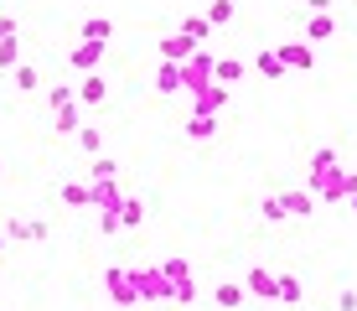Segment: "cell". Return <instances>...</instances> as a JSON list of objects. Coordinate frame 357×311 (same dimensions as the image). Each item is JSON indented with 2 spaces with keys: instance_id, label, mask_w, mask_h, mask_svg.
<instances>
[{
  "instance_id": "6da1fadb",
  "label": "cell",
  "mask_w": 357,
  "mask_h": 311,
  "mask_svg": "<svg viewBox=\"0 0 357 311\" xmlns=\"http://www.w3.org/2000/svg\"><path fill=\"white\" fill-rule=\"evenodd\" d=\"M305 192L326 197V208H331V203H347V171L337 166V151H331V145H321V151L311 156V171H305Z\"/></svg>"
},
{
  "instance_id": "7a4b0ae2",
  "label": "cell",
  "mask_w": 357,
  "mask_h": 311,
  "mask_svg": "<svg viewBox=\"0 0 357 311\" xmlns=\"http://www.w3.org/2000/svg\"><path fill=\"white\" fill-rule=\"evenodd\" d=\"M213 73H218V57L207 52V47H197V52L181 62V89H187V94H202L207 83H213Z\"/></svg>"
},
{
  "instance_id": "3957f363",
  "label": "cell",
  "mask_w": 357,
  "mask_h": 311,
  "mask_svg": "<svg viewBox=\"0 0 357 311\" xmlns=\"http://www.w3.org/2000/svg\"><path fill=\"white\" fill-rule=\"evenodd\" d=\"M135 291H140V301H171L176 285L166 280L161 265H140V270H135Z\"/></svg>"
},
{
  "instance_id": "277c9868",
  "label": "cell",
  "mask_w": 357,
  "mask_h": 311,
  "mask_svg": "<svg viewBox=\"0 0 357 311\" xmlns=\"http://www.w3.org/2000/svg\"><path fill=\"white\" fill-rule=\"evenodd\" d=\"M104 291H109V301L114 306H135L140 301V291H135V270H104Z\"/></svg>"
},
{
  "instance_id": "5b68a950",
  "label": "cell",
  "mask_w": 357,
  "mask_h": 311,
  "mask_svg": "<svg viewBox=\"0 0 357 311\" xmlns=\"http://www.w3.org/2000/svg\"><path fill=\"white\" fill-rule=\"evenodd\" d=\"M47 233H52V223H47V218H21L16 213V218L6 223V239L10 244H42Z\"/></svg>"
},
{
  "instance_id": "8992f818",
  "label": "cell",
  "mask_w": 357,
  "mask_h": 311,
  "mask_svg": "<svg viewBox=\"0 0 357 311\" xmlns=\"http://www.w3.org/2000/svg\"><path fill=\"white\" fill-rule=\"evenodd\" d=\"M104 52H109V42H89V36H83V42H78V47L68 52V62H73V73L83 78V73H98V62H104Z\"/></svg>"
},
{
  "instance_id": "52a82bcc",
  "label": "cell",
  "mask_w": 357,
  "mask_h": 311,
  "mask_svg": "<svg viewBox=\"0 0 357 311\" xmlns=\"http://www.w3.org/2000/svg\"><path fill=\"white\" fill-rule=\"evenodd\" d=\"M243 285H249V296H259V301H280V275L264 265H254L249 275H243Z\"/></svg>"
},
{
  "instance_id": "ba28073f",
  "label": "cell",
  "mask_w": 357,
  "mask_h": 311,
  "mask_svg": "<svg viewBox=\"0 0 357 311\" xmlns=\"http://www.w3.org/2000/svg\"><path fill=\"white\" fill-rule=\"evenodd\" d=\"M228 109V83H207L202 94H192V115H223Z\"/></svg>"
},
{
  "instance_id": "9c48e42d",
  "label": "cell",
  "mask_w": 357,
  "mask_h": 311,
  "mask_svg": "<svg viewBox=\"0 0 357 311\" xmlns=\"http://www.w3.org/2000/svg\"><path fill=\"white\" fill-rule=\"evenodd\" d=\"M197 47H202V42H192L187 31H171L166 42H161V62H187V57L197 52Z\"/></svg>"
},
{
  "instance_id": "30bf717a",
  "label": "cell",
  "mask_w": 357,
  "mask_h": 311,
  "mask_svg": "<svg viewBox=\"0 0 357 311\" xmlns=\"http://www.w3.org/2000/svg\"><path fill=\"white\" fill-rule=\"evenodd\" d=\"M280 57H285V68H290V73H305V68L316 62L311 42H280Z\"/></svg>"
},
{
  "instance_id": "8fae6325",
  "label": "cell",
  "mask_w": 357,
  "mask_h": 311,
  "mask_svg": "<svg viewBox=\"0 0 357 311\" xmlns=\"http://www.w3.org/2000/svg\"><path fill=\"white\" fill-rule=\"evenodd\" d=\"M254 73H259V78H269V83L285 78V57H280V47H264V52L254 57Z\"/></svg>"
},
{
  "instance_id": "7c38bea8",
  "label": "cell",
  "mask_w": 357,
  "mask_h": 311,
  "mask_svg": "<svg viewBox=\"0 0 357 311\" xmlns=\"http://www.w3.org/2000/svg\"><path fill=\"white\" fill-rule=\"evenodd\" d=\"M78 99L98 109V104L109 99V78H104V73H83V83H78Z\"/></svg>"
},
{
  "instance_id": "4fadbf2b",
  "label": "cell",
  "mask_w": 357,
  "mask_h": 311,
  "mask_svg": "<svg viewBox=\"0 0 357 311\" xmlns=\"http://www.w3.org/2000/svg\"><path fill=\"white\" fill-rule=\"evenodd\" d=\"M337 36V21H331V10H316V16H305V42H331Z\"/></svg>"
},
{
  "instance_id": "5bb4252c",
  "label": "cell",
  "mask_w": 357,
  "mask_h": 311,
  "mask_svg": "<svg viewBox=\"0 0 357 311\" xmlns=\"http://www.w3.org/2000/svg\"><path fill=\"white\" fill-rule=\"evenodd\" d=\"M181 31H187L192 42H202V47H207V42H213V31H218V27L207 21V10H192V16H181Z\"/></svg>"
},
{
  "instance_id": "9a60e30c",
  "label": "cell",
  "mask_w": 357,
  "mask_h": 311,
  "mask_svg": "<svg viewBox=\"0 0 357 311\" xmlns=\"http://www.w3.org/2000/svg\"><path fill=\"white\" fill-rule=\"evenodd\" d=\"M213 301L223 306V311H238L243 301H249V285H238V280H223V285L213 291Z\"/></svg>"
},
{
  "instance_id": "2e32d148",
  "label": "cell",
  "mask_w": 357,
  "mask_h": 311,
  "mask_svg": "<svg viewBox=\"0 0 357 311\" xmlns=\"http://www.w3.org/2000/svg\"><path fill=\"white\" fill-rule=\"evenodd\" d=\"M280 203H285L290 218H311L316 213V192H280Z\"/></svg>"
},
{
  "instance_id": "e0dca14e",
  "label": "cell",
  "mask_w": 357,
  "mask_h": 311,
  "mask_svg": "<svg viewBox=\"0 0 357 311\" xmlns=\"http://www.w3.org/2000/svg\"><path fill=\"white\" fill-rule=\"evenodd\" d=\"M52 130H57V135H78V130H83V120H78V99H73V104H63V109H52Z\"/></svg>"
},
{
  "instance_id": "ac0fdd59",
  "label": "cell",
  "mask_w": 357,
  "mask_h": 311,
  "mask_svg": "<svg viewBox=\"0 0 357 311\" xmlns=\"http://www.w3.org/2000/svg\"><path fill=\"white\" fill-rule=\"evenodd\" d=\"M57 197H63L68 208H93V182H63Z\"/></svg>"
},
{
  "instance_id": "d6986e66",
  "label": "cell",
  "mask_w": 357,
  "mask_h": 311,
  "mask_svg": "<svg viewBox=\"0 0 357 311\" xmlns=\"http://www.w3.org/2000/svg\"><path fill=\"white\" fill-rule=\"evenodd\" d=\"M155 89L161 94H181V62H161V68H155Z\"/></svg>"
},
{
  "instance_id": "ffe728a7",
  "label": "cell",
  "mask_w": 357,
  "mask_h": 311,
  "mask_svg": "<svg viewBox=\"0 0 357 311\" xmlns=\"http://www.w3.org/2000/svg\"><path fill=\"white\" fill-rule=\"evenodd\" d=\"M125 197H119V177H109V182H93V208H119Z\"/></svg>"
},
{
  "instance_id": "44dd1931",
  "label": "cell",
  "mask_w": 357,
  "mask_h": 311,
  "mask_svg": "<svg viewBox=\"0 0 357 311\" xmlns=\"http://www.w3.org/2000/svg\"><path fill=\"white\" fill-rule=\"evenodd\" d=\"M218 135V115H192L187 120V140H213Z\"/></svg>"
},
{
  "instance_id": "7402d4cb",
  "label": "cell",
  "mask_w": 357,
  "mask_h": 311,
  "mask_svg": "<svg viewBox=\"0 0 357 311\" xmlns=\"http://www.w3.org/2000/svg\"><path fill=\"white\" fill-rule=\"evenodd\" d=\"M78 151L83 156H104V130H98V124H83L78 130Z\"/></svg>"
},
{
  "instance_id": "603a6c76",
  "label": "cell",
  "mask_w": 357,
  "mask_h": 311,
  "mask_svg": "<svg viewBox=\"0 0 357 311\" xmlns=\"http://www.w3.org/2000/svg\"><path fill=\"white\" fill-rule=\"evenodd\" d=\"M280 301H285V306H301V301H305V285H301V275H290V270L280 275Z\"/></svg>"
},
{
  "instance_id": "cb8c5ba5",
  "label": "cell",
  "mask_w": 357,
  "mask_h": 311,
  "mask_svg": "<svg viewBox=\"0 0 357 311\" xmlns=\"http://www.w3.org/2000/svg\"><path fill=\"white\" fill-rule=\"evenodd\" d=\"M78 31L89 36V42H109V36H114V21H109V16H89Z\"/></svg>"
},
{
  "instance_id": "d4e9b609",
  "label": "cell",
  "mask_w": 357,
  "mask_h": 311,
  "mask_svg": "<svg viewBox=\"0 0 357 311\" xmlns=\"http://www.w3.org/2000/svg\"><path fill=\"white\" fill-rule=\"evenodd\" d=\"M145 213H151V208H145L140 197H125V203H119V218H125V229H140Z\"/></svg>"
},
{
  "instance_id": "484cf974",
  "label": "cell",
  "mask_w": 357,
  "mask_h": 311,
  "mask_svg": "<svg viewBox=\"0 0 357 311\" xmlns=\"http://www.w3.org/2000/svg\"><path fill=\"white\" fill-rule=\"evenodd\" d=\"M109 177H119V161L114 156H93L89 161V182H109Z\"/></svg>"
},
{
  "instance_id": "4316f807",
  "label": "cell",
  "mask_w": 357,
  "mask_h": 311,
  "mask_svg": "<svg viewBox=\"0 0 357 311\" xmlns=\"http://www.w3.org/2000/svg\"><path fill=\"white\" fill-rule=\"evenodd\" d=\"M161 270H166V280H171V285H187V280H192V265H187V259H181V254L161 259Z\"/></svg>"
},
{
  "instance_id": "83f0119b",
  "label": "cell",
  "mask_w": 357,
  "mask_h": 311,
  "mask_svg": "<svg viewBox=\"0 0 357 311\" xmlns=\"http://www.w3.org/2000/svg\"><path fill=\"white\" fill-rule=\"evenodd\" d=\"M233 16H238V0H213V6H207V21H213V27H228Z\"/></svg>"
},
{
  "instance_id": "f1b7e54d",
  "label": "cell",
  "mask_w": 357,
  "mask_h": 311,
  "mask_svg": "<svg viewBox=\"0 0 357 311\" xmlns=\"http://www.w3.org/2000/svg\"><path fill=\"white\" fill-rule=\"evenodd\" d=\"M16 62H21V42L16 36H0V73H16Z\"/></svg>"
},
{
  "instance_id": "f546056e",
  "label": "cell",
  "mask_w": 357,
  "mask_h": 311,
  "mask_svg": "<svg viewBox=\"0 0 357 311\" xmlns=\"http://www.w3.org/2000/svg\"><path fill=\"white\" fill-rule=\"evenodd\" d=\"M238 78H243V62H238V57H218L213 83H238Z\"/></svg>"
},
{
  "instance_id": "4dcf8cb0",
  "label": "cell",
  "mask_w": 357,
  "mask_h": 311,
  "mask_svg": "<svg viewBox=\"0 0 357 311\" xmlns=\"http://www.w3.org/2000/svg\"><path fill=\"white\" fill-rule=\"evenodd\" d=\"M10 78H16V94H36V83H42L31 62H16V73H10Z\"/></svg>"
},
{
  "instance_id": "1f68e13d",
  "label": "cell",
  "mask_w": 357,
  "mask_h": 311,
  "mask_svg": "<svg viewBox=\"0 0 357 311\" xmlns=\"http://www.w3.org/2000/svg\"><path fill=\"white\" fill-rule=\"evenodd\" d=\"M98 233H125V218H119V208H98Z\"/></svg>"
},
{
  "instance_id": "d6a6232c",
  "label": "cell",
  "mask_w": 357,
  "mask_h": 311,
  "mask_svg": "<svg viewBox=\"0 0 357 311\" xmlns=\"http://www.w3.org/2000/svg\"><path fill=\"white\" fill-rule=\"evenodd\" d=\"M73 99H78V89H73V83H52V89H47V104H52V109L73 104Z\"/></svg>"
},
{
  "instance_id": "836d02e7",
  "label": "cell",
  "mask_w": 357,
  "mask_h": 311,
  "mask_svg": "<svg viewBox=\"0 0 357 311\" xmlns=\"http://www.w3.org/2000/svg\"><path fill=\"white\" fill-rule=\"evenodd\" d=\"M259 213H264V223H285V218H290V213H285V203H280V192H275V197H264Z\"/></svg>"
},
{
  "instance_id": "e575fe53",
  "label": "cell",
  "mask_w": 357,
  "mask_h": 311,
  "mask_svg": "<svg viewBox=\"0 0 357 311\" xmlns=\"http://www.w3.org/2000/svg\"><path fill=\"white\" fill-rule=\"evenodd\" d=\"M176 306H192L197 301V280H187V285H176V296H171Z\"/></svg>"
},
{
  "instance_id": "d590c367",
  "label": "cell",
  "mask_w": 357,
  "mask_h": 311,
  "mask_svg": "<svg viewBox=\"0 0 357 311\" xmlns=\"http://www.w3.org/2000/svg\"><path fill=\"white\" fill-rule=\"evenodd\" d=\"M337 311H357V291H337Z\"/></svg>"
},
{
  "instance_id": "8d00e7d4",
  "label": "cell",
  "mask_w": 357,
  "mask_h": 311,
  "mask_svg": "<svg viewBox=\"0 0 357 311\" xmlns=\"http://www.w3.org/2000/svg\"><path fill=\"white\" fill-rule=\"evenodd\" d=\"M0 36H16V16H6V10H0Z\"/></svg>"
},
{
  "instance_id": "74e56055",
  "label": "cell",
  "mask_w": 357,
  "mask_h": 311,
  "mask_svg": "<svg viewBox=\"0 0 357 311\" xmlns=\"http://www.w3.org/2000/svg\"><path fill=\"white\" fill-rule=\"evenodd\" d=\"M301 6L311 10V16H316V10H331V0H301Z\"/></svg>"
},
{
  "instance_id": "f35d334b",
  "label": "cell",
  "mask_w": 357,
  "mask_h": 311,
  "mask_svg": "<svg viewBox=\"0 0 357 311\" xmlns=\"http://www.w3.org/2000/svg\"><path fill=\"white\" fill-rule=\"evenodd\" d=\"M357 197V171H347V203Z\"/></svg>"
},
{
  "instance_id": "ab89813d",
  "label": "cell",
  "mask_w": 357,
  "mask_h": 311,
  "mask_svg": "<svg viewBox=\"0 0 357 311\" xmlns=\"http://www.w3.org/2000/svg\"><path fill=\"white\" fill-rule=\"evenodd\" d=\"M6 249H10V239H6V233H0V254H6Z\"/></svg>"
},
{
  "instance_id": "60d3db41",
  "label": "cell",
  "mask_w": 357,
  "mask_h": 311,
  "mask_svg": "<svg viewBox=\"0 0 357 311\" xmlns=\"http://www.w3.org/2000/svg\"><path fill=\"white\" fill-rule=\"evenodd\" d=\"M352 213H357V197H352Z\"/></svg>"
}]
</instances>
